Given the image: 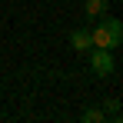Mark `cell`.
I'll return each instance as SVG.
<instances>
[{"mask_svg":"<svg viewBox=\"0 0 123 123\" xmlns=\"http://www.w3.org/2000/svg\"><path fill=\"white\" fill-rule=\"evenodd\" d=\"M90 40H93V47H100V50H117L123 43V23L103 13V20L97 23V30H90Z\"/></svg>","mask_w":123,"mask_h":123,"instance_id":"6da1fadb","label":"cell"},{"mask_svg":"<svg viewBox=\"0 0 123 123\" xmlns=\"http://www.w3.org/2000/svg\"><path fill=\"white\" fill-rule=\"evenodd\" d=\"M106 7H110V0H86V3H83V13H86L90 20H100L103 13H106Z\"/></svg>","mask_w":123,"mask_h":123,"instance_id":"277c9868","label":"cell"},{"mask_svg":"<svg viewBox=\"0 0 123 123\" xmlns=\"http://www.w3.org/2000/svg\"><path fill=\"white\" fill-rule=\"evenodd\" d=\"M80 120L83 123H100L103 120V110H100V106H86V110L80 113Z\"/></svg>","mask_w":123,"mask_h":123,"instance_id":"5b68a950","label":"cell"},{"mask_svg":"<svg viewBox=\"0 0 123 123\" xmlns=\"http://www.w3.org/2000/svg\"><path fill=\"white\" fill-rule=\"evenodd\" d=\"M90 70H93L97 77H110V73L117 70V63H113V50L90 47Z\"/></svg>","mask_w":123,"mask_h":123,"instance_id":"7a4b0ae2","label":"cell"},{"mask_svg":"<svg viewBox=\"0 0 123 123\" xmlns=\"http://www.w3.org/2000/svg\"><path fill=\"white\" fill-rule=\"evenodd\" d=\"M70 47H73L77 53H90V47H93V40H90V30H86V27H77V30L70 33Z\"/></svg>","mask_w":123,"mask_h":123,"instance_id":"3957f363","label":"cell"}]
</instances>
